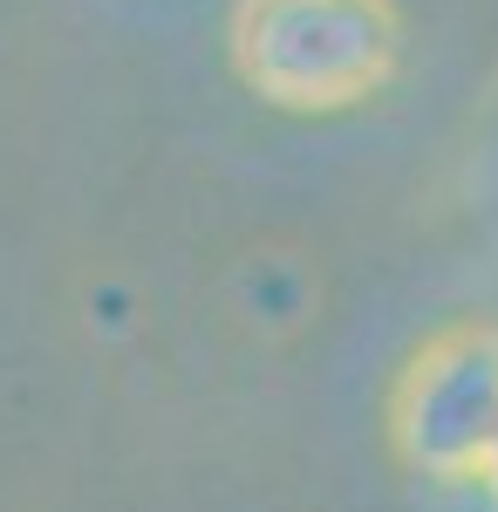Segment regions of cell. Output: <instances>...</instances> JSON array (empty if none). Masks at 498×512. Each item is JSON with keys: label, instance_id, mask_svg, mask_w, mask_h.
I'll return each mask as SVG.
<instances>
[{"label": "cell", "instance_id": "cell-2", "mask_svg": "<svg viewBox=\"0 0 498 512\" xmlns=\"http://www.w3.org/2000/svg\"><path fill=\"white\" fill-rule=\"evenodd\" d=\"M389 437L423 478H485L498 451V321H451L403 362Z\"/></svg>", "mask_w": 498, "mask_h": 512}, {"label": "cell", "instance_id": "cell-3", "mask_svg": "<svg viewBox=\"0 0 498 512\" xmlns=\"http://www.w3.org/2000/svg\"><path fill=\"white\" fill-rule=\"evenodd\" d=\"M485 485H492V492H498V451H492V465H485Z\"/></svg>", "mask_w": 498, "mask_h": 512}, {"label": "cell", "instance_id": "cell-1", "mask_svg": "<svg viewBox=\"0 0 498 512\" xmlns=\"http://www.w3.org/2000/svg\"><path fill=\"white\" fill-rule=\"evenodd\" d=\"M232 76L273 110H355L403 69L396 0H232Z\"/></svg>", "mask_w": 498, "mask_h": 512}]
</instances>
